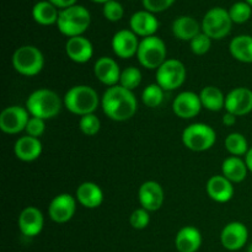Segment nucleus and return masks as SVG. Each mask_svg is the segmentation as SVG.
I'll list each match as a JSON object with an SVG mask.
<instances>
[{"instance_id": "nucleus-1", "label": "nucleus", "mask_w": 252, "mask_h": 252, "mask_svg": "<svg viewBox=\"0 0 252 252\" xmlns=\"http://www.w3.org/2000/svg\"><path fill=\"white\" fill-rule=\"evenodd\" d=\"M101 107L110 120L126 122L134 117L138 110V102L133 91L123 86H111L101 97Z\"/></svg>"}, {"instance_id": "nucleus-2", "label": "nucleus", "mask_w": 252, "mask_h": 252, "mask_svg": "<svg viewBox=\"0 0 252 252\" xmlns=\"http://www.w3.org/2000/svg\"><path fill=\"white\" fill-rule=\"evenodd\" d=\"M100 102L98 94L89 85L73 86L66 91L63 98L66 110L80 117L95 112Z\"/></svg>"}, {"instance_id": "nucleus-3", "label": "nucleus", "mask_w": 252, "mask_h": 252, "mask_svg": "<svg viewBox=\"0 0 252 252\" xmlns=\"http://www.w3.org/2000/svg\"><path fill=\"white\" fill-rule=\"evenodd\" d=\"M61 97L49 89H38L33 91L26 100V108L32 117L41 120H51L57 117L62 111Z\"/></svg>"}, {"instance_id": "nucleus-4", "label": "nucleus", "mask_w": 252, "mask_h": 252, "mask_svg": "<svg viewBox=\"0 0 252 252\" xmlns=\"http://www.w3.org/2000/svg\"><path fill=\"white\" fill-rule=\"evenodd\" d=\"M91 15L85 6L74 5V6L59 11L58 26L59 32L68 38L83 36L84 32L90 27Z\"/></svg>"}, {"instance_id": "nucleus-5", "label": "nucleus", "mask_w": 252, "mask_h": 252, "mask_svg": "<svg viewBox=\"0 0 252 252\" xmlns=\"http://www.w3.org/2000/svg\"><path fill=\"white\" fill-rule=\"evenodd\" d=\"M12 66L21 75L34 76L43 69L44 57L37 47L21 46L12 54Z\"/></svg>"}, {"instance_id": "nucleus-6", "label": "nucleus", "mask_w": 252, "mask_h": 252, "mask_svg": "<svg viewBox=\"0 0 252 252\" xmlns=\"http://www.w3.org/2000/svg\"><path fill=\"white\" fill-rule=\"evenodd\" d=\"M217 140V133L206 123H192L182 132V143L192 152H206L209 150Z\"/></svg>"}, {"instance_id": "nucleus-7", "label": "nucleus", "mask_w": 252, "mask_h": 252, "mask_svg": "<svg viewBox=\"0 0 252 252\" xmlns=\"http://www.w3.org/2000/svg\"><path fill=\"white\" fill-rule=\"evenodd\" d=\"M166 44L160 37L150 36L140 41L137 58L140 65L144 68L150 69V70L159 69L166 61Z\"/></svg>"}, {"instance_id": "nucleus-8", "label": "nucleus", "mask_w": 252, "mask_h": 252, "mask_svg": "<svg viewBox=\"0 0 252 252\" xmlns=\"http://www.w3.org/2000/svg\"><path fill=\"white\" fill-rule=\"evenodd\" d=\"M201 26L202 32L212 39H223L230 33L233 21L228 10L223 7H213L204 15Z\"/></svg>"}, {"instance_id": "nucleus-9", "label": "nucleus", "mask_w": 252, "mask_h": 252, "mask_svg": "<svg viewBox=\"0 0 252 252\" xmlns=\"http://www.w3.org/2000/svg\"><path fill=\"white\" fill-rule=\"evenodd\" d=\"M186 76V66L179 59H166L165 63L157 69V84L165 91H174L181 88Z\"/></svg>"}, {"instance_id": "nucleus-10", "label": "nucleus", "mask_w": 252, "mask_h": 252, "mask_svg": "<svg viewBox=\"0 0 252 252\" xmlns=\"http://www.w3.org/2000/svg\"><path fill=\"white\" fill-rule=\"evenodd\" d=\"M30 120V112L26 107L9 106L0 113V129L5 134H17L26 129Z\"/></svg>"}, {"instance_id": "nucleus-11", "label": "nucleus", "mask_w": 252, "mask_h": 252, "mask_svg": "<svg viewBox=\"0 0 252 252\" xmlns=\"http://www.w3.org/2000/svg\"><path fill=\"white\" fill-rule=\"evenodd\" d=\"M76 212V198L69 193H61L54 197L48 207L49 218L58 224L68 223Z\"/></svg>"}, {"instance_id": "nucleus-12", "label": "nucleus", "mask_w": 252, "mask_h": 252, "mask_svg": "<svg viewBox=\"0 0 252 252\" xmlns=\"http://www.w3.org/2000/svg\"><path fill=\"white\" fill-rule=\"evenodd\" d=\"M202 102L199 95L193 91H184L175 97L172 102V111L177 117L182 120H191L197 117L202 110Z\"/></svg>"}, {"instance_id": "nucleus-13", "label": "nucleus", "mask_w": 252, "mask_h": 252, "mask_svg": "<svg viewBox=\"0 0 252 252\" xmlns=\"http://www.w3.org/2000/svg\"><path fill=\"white\" fill-rule=\"evenodd\" d=\"M249 230L241 221H231L226 224L220 234V243L229 251H238L246 245Z\"/></svg>"}, {"instance_id": "nucleus-14", "label": "nucleus", "mask_w": 252, "mask_h": 252, "mask_svg": "<svg viewBox=\"0 0 252 252\" xmlns=\"http://www.w3.org/2000/svg\"><path fill=\"white\" fill-rule=\"evenodd\" d=\"M225 110L236 117L249 115L252 111V90L249 88H235L226 95Z\"/></svg>"}, {"instance_id": "nucleus-15", "label": "nucleus", "mask_w": 252, "mask_h": 252, "mask_svg": "<svg viewBox=\"0 0 252 252\" xmlns=\"http://www.w3.org/2000/svg\"><path fill=\"white\" fill-rule=\"evenodd\" d=\"M138 201L148 212H157L164 203V189L157 181H145L138 189Z\"/></svg>"}, {"instance_id": "nucleus-16", "label": "nucleus", "mask_w": 252, "mask_h": 252, "mask_svg": "<svg viewBox=\"0 0 252 252\" xmlns=\"http://www.w3.org/2000/svg\"><path fill=\"white\" fill-rule=\"evenodd\" d=\"M140 41L132 30H121L112 38V49L118 58L129 59L137 56Z\"/></svg>"}, {"instance_id": "nucleus-17", "label": "nucleus", "mask_w": 252, "mask_h": 252, "mask_svg": "<svg viewBox=\"0 0 252 252\" xmlns=\"http://www.w3.org/2000/svg\"><path fill=\"white\" fill-rule=\"evenodd\" d=\"M20 233L27 238H33L41 234L44 225V218L42 212L36 207H27L20 213L17 220Z\"/></svg>"}, {"instance_id": "nucleus-18", "label": "nucleus", "mask_w": 252, "mask_h": 252, "mask_svg": "<svg viewBox=\"0 0 252 252\" xmlns=\"http://www.w3.org/2000/svg\"><path fill=\"white\" fill-rule=\"evenodd\" d=\"M121 73L122 70L118 63L110 57H101L94 65V74L96 79L108 88L120 84Z\"/></svg>"}, {"instance_id": "nucleus-19", "label": "nucleus", "mask_w": 252, "mask_h": 252, "mask_svg": "<svg viewBox=\"0 0 252 252\" xmlns=\"http://www.w3.org/2000/svg\"><path fill=\"white\" fill-rule=\"evenodd\" d=\"M65 53L74 63H88L94 56V47L90 39L84 36H76L68 38L65 43Z\"/></svg>"}, {"instance_id": "nucleus-20", "label": "nucleus", "mask_w": 252, "mask_h": 252, "mask_svg": "<svg viewBox=\"0 0 252 252\" xmlns=\"http://www.w3.org/2000/svg\"><path fill=\"white\" fill-rule=\"evenodd\" d=\"M129 26L137 36L145 38V37L155 36V32L159 29V21L153 12L140 10L130 16Z\"/></svg>"}, {"instance_id": "nucleus-21", "label": "nucleus", "mask_w": 252, "mask_h": 252, "mask_svg": "<svg viewBox=\"0 0 252 252\" xmlns=\"http://www.w3.org/2000/svg\"><path fill=\"white\" fill-rule=\"evenodd\" d=\"M207 193L211 197L213 201L218 202V203H226L230 201L234 196L233 182L229 181L226 177L223 175H216L212 176L207 182Z\"/></svg>"}, {"instance_id": "nucleus-22", "label": "nucleus", "mask_w": 252, "mask_h": 252, "mask_svg": "<svg viewBox=\"0 0 252 252\" xmlns=\"http://www.w3.org/2000/svg\"><path fill=\"white\" fill-rule=\"evenodd\" d=\"M42 150L43 147L39 138L31 137V135L19 138L14 145V153L16 158L25 162H31L38 159L42 154Z\"/></svg>"}, {"instance_id": "nucleus-23", "label": "nucleus", "mask_w": 252, "mask_h": 252, "mask_svg": "<svg viewBox=\"0 0 252 252\" xmlns=\"http://www.w3.org/2000/svg\"><path fill=\"white\" fill-rule=\"evenodd\" d=\"M75 198L83 207L89 209H95L102 204L103 192L101 187L95 182H83L76 189Z\"/></svg>"}, {"instance_id": "nucleus-24", "label": "nucleus", "mask_w": 252, "mask_h": 252, "mask_svg": "<svg viewBox=\"0 0 252 252\" xmlns=\"http://www.w3.org/2000/svg\"><path fill=\"white\" fill-rule=\"evenodd\" d=\"M202 245V234L194 226H184L175 238V246L179 252H197Z\"/></svg>"}, {"instance_id": "nucleus-25", "label": "nucleus", "mask_w": 252, "mask_h": 252, "mask_svg": "<svg viewBox=\"0 0 252 252\" xmlns=\"http://www.w3.org/2000/svg\"><path fill=\"white\" fill-rule=\"evenodd\" d=\"M202 32V26L192 16H180L172 22V33L181 41L191 42Z\"/></svg>"}, {"instance_id": "nucleus-26", "label": "nucleus", "mask_w": 252, "mask_h": 252, "mask_svg": "<svg viewBox=\"0 0 252 252\" xmlns=\"http://www.w3.org/2000/svg\"><path fill=\"white\" fill-rule=\"evenodd\" d=\"M221 172H223V176L226 177L230 182L240 184L248 177L249 169L245 160L240 159L239 157H230L223 161Z\"/></svg>"}, {"instance_id": "nucleus-27", "label": "nucleus", "mask_w": 252, "mask_h": 252, "mask_svg": "<svg viewBox=\"0 0 252 252\" xmlns=\"http://www.w3.org/2000/svg\"><path fill=\"white\" fill-rule=\"evenodd\" d=\"M229 51L233 58L241 63H252V36L240 34L231 39Z\"/></svg>"}, {"instance_id": "nucleus-28", "label": "nucleus", "mask_w": 252, "mask_h": 252, "mask_svg": "<svg viewBox=\"0 0 252 252\" xmlns=\"http://www.w3.org/2000/svg\"><path fill=\"white\" fill-rule=\"evenodd\" d=\"M32 17L37 24L42 26H51L58 21V7L54 6L48 0L38 1L32 7Z\"/></svg>"}, {"instance_id": "nucleus-29", "label": "nucleus", "mask_w": 252, "mask_h": 252, "mask_svg": "<svg viewBox=\"0 0 252 252\" xmlns=\"http://www.w3.org/2000/svg\"><path fill=\"white\" fill-rule=\"evenodd\" d=\"M199 97H201L202 106L212 112H218V111L225 108L226 96L217 86L209 85L203 88L199 93Z\"/></svg>"}, {"instance_id": "nucleus-30", "label": "nucleus", "mask_w": 252, "mask_h": 252, "mask_svg": "<svg viewBox=\"0 0 252 252\" xmlns=\"http://www.w3.org/2000/svg\"><path fill=\"white\" fill-rule=\"evenodd\" d=\"M224 145H225V149L230 153L233 157H243V155H246L249 152V143L246 140V138L244 137L241 133H230V134L226 137L225 142H224Z\"/></svg>"}, {"instance_id": "nucleus-31", "label": "nucleus", "mask_w": 252, "mask_h": 252, "mask_svg": "<svg viewBox=\"0 0 252 252\" xmlns=\"http://www.w3.org/2000/svg\"><path fill=\"white\" fill-rule=\"evenodd\" d=\"M164 89L160 85L155 84H150L147 88L143 90L142 93V100L145 106L150 108H157L164 101Z\"/></svg>"}, {"instance_id": "nucleus-32", "label": "nucleus", "mask_w": 252, "mask_h": 252, "mask_svg": "<svg viewBox=\"0 0 252 252\" xmlns=\"http://www.w3.org/2000/svg\"><path fill=\"white\" fill-rule=\"evenodd\" d=\"M142 83V73L135 66H128V68L123 69L121 73L120 84L118 85L123 86L127 90L133 91L137 89Z\"/></svg>"}, {"instance_id": "nucleus-33", "label": "nucleus", "mask_w": 252, "mask_h": 252, "mask_svg": "<svg viewBox=\"0 0 252 252\" xmlns=\"http://www.w3.org/2000/svg\"><path fill=\"white\" fill-rule=\"evenodd\" d=\"M251 7V5H249L246 1H238L231 5L228 11L233 24H244L248 21L252 14Z\"/></svg>"}, {"instance_id": "nucleus-34", "label": "nucleus", "mask_w": 252, "mask_h": 252, "mask_svg": "<svg viewBox=\"0 0 252 252\" xmlns=\"http://www.w3.org/2000/svg\"><path fill=\"white\" fill-rule=\"evenodd\" d=\"M79 128L83 132V134L88 135V137H94V135H96L100 132L101 122L95 113H90V115L80 117Z\"/></svg>"}, {"instance_id": "nucleus-35", "label": "nucleus", "mask_w": 252, "mask_h": 252, "mask_svg": "<svg viewBox=\"0 0 252 252\" xmlns=\"http://www.w3.org/2000/svg\"><path fill=\"white\" fill-rule=\"evenodd\" d=\"M102 12L106 20H108L111 22H117L125 15V9H123L122 4L120 1H117V0H110L106 4H103Z\"/></svg>"}, {"instance_id": "nucleus-36", "label": "nucleus", "mask_w": 252, "mask_h": 252, "mask_svg": "<svg viewBox=\"0 0 252 252\" xmlns=\"http://www.w3.org/2000/svg\"><path fill=\"white\" fill-rule=\"evenodd\" d=\"M189 47H191V51L193 52V54H196V56H203V54L208 53L209 49H211L212 38L207 36L206 33H203V32H201V33L197 34L189 42Z\"/></svg>"}, {"instance_id": "nucleus-37", "label": "nucleus", "mask_w": 252, "mask_h": 252, "mask_svg": "<svg viewBox=\"0 0 252 252\" xmlns=\"http://www.w3.org/2000/svg\"><path fill=\"white\" fill-rule=\"evenodd\" d=\"M129 223L132 228L137 229V230H142L145 229L150 223V216L149 212L144 208H138L130 214Z\"/></svg>"}, {"instance_id": "nucleus-38", "label": "nucleus", "mask_w": 252, "mask_h": 252, "mask_svg": "<svg viewBox=\"0 0 252 252\" xmlns=\"http://www.w3.org/2000/svg\"><path fill=\"white\" fill-rule=\"evenodd\" d=\"M26 133L27 135H31V137L39 138L46 130V122L44 120H41V118L37 117H30L29 123L26 126Z\"/></svg>"}, {"instance_id": "nucleus-39", "label": "nucleus", "mask_w": 252, "mask_h": 252, "mask_svg": "<svg viewBox=\"0 0 252 252\" xmlns=\"http://www.w3.org/2000/svg\"><path fill=\"white\" fill-rule=\"evenodd\" d=\"M174 2L175 0H143V6L147 11L157 14L171 7Z\"/></svg>"}, {"instance_id": "nucleus-40", "label": "nucleus", "mask_w": 252, "mask_h": 252, "mask_svg": "<svg viewBox=\"0 0 252 252\" xmlns=\"http://www.w3.org/2000/svg\"><path fill=\"white\" fill-rule=\"evenodd\" d=\"M48 1L52 2V4L56 7H58V9L64 10L76 5V1H78V0H48Z\"/></svg>"}, {"instance_id": "nucleus-41", "label": "nucleus", "mask_w": 252, "mask_h": 252, "mask_svg": "<svg viewBox=\"0 0 252 252\" xmlns=\"http://www.w3.org/2000/svg\"><path fill=\"white\" fill-rule=\"evenodd\" d=\"M236 116L233 115V113L230 112H226L225 115L223 116V118H221V122H223L224 126H226V127H233L234 125L236 123Z\"/></svg>"}, {"instance_id": "nucleus-42", "label": "nucleus", "mask_w": 252, "mask_h": 252, "mask_svg": "<svg viewBox=\"0 0 252 252\" xmlns=\"http://www.w3.org/2000/svg\"><path fill=\"white\" fill-rule=\"evenodd\" d=\"M245 162H246V165H248L249 171L252 172V148L249 149L248 154L245 155Z\"/></svg>"}, {"instance_id": "nucleus-43", "label": "nucleus", "mask_w": 252, "mask_h": 252, "mask_svg": "<svg viewBox=\"0 0 252 252\" xmlns=\"http://www.w3.org/2000/svg\"><path fill=\"white\" fill-rule=\"evenodd\" d=\"M91 1L97 2V4H106V2L110 1V0H91Z\"/></svg>"}, {"instance_id": "nucleus-44", "label": "nucleus", "mask_w": 252, "mask_h": 252, "mask_svg": "<svg viewBox=\"0 0 252 252\" xmlns=\"http://www.w3.org/2000/svg\"><path fill=\"white\" fill-rule=\"evenodd\" d=\"M245 1H246V2H248V4H249V5H251V6H252V0H245Z\"/></svg>"}, {"instance_id": "nucleus-45", "label": "nucleus", "mask_w": 252, "mask_h": 252, "mask_svg": "<svg viewBox=\"0 0 252 252\" xmlns=\"http://www.w3.org/2000/svg\"><path fill=\"white\" fill-rule=\"evenodd\" d=\"M248 252H252V244L250 246H249V249H248Z\"/></svg>"}]
</instances>
